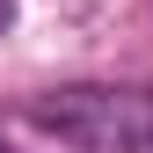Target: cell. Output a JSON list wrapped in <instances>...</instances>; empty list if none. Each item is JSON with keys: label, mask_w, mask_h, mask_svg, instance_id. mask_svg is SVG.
Wrapping results in <instances>:
<instances>
[{"label": "cell", "mask_w": 153, "mask_h": 153, "mask_svg": "<svg viewBox=\"0 0 153 153\" xmlns=\"http://www.w3.org/2000/svg\"><path fill=\"white\" fill-rule=\"evenodd\" d=\"M29 124L80 153H153V95L139 88H51L29 102Z\"/></svg>", "instance_id": "1"}, {"label": "cell", "mask_w": 153, "mask_h": 153, "mask_svg": "<svg viewBox=\"0 0 153 153\" xmlns=\"http://www.w3.org/2000/svg\"><path fill=\"white\" fill-rule=\"evenodd\" d=\"M7 22H15V0H0V36H7Z\"/></svg>", "instance_id": "2"}]
</instances>
